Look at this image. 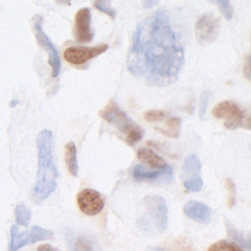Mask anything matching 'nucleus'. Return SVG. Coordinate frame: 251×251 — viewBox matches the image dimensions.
<instances>
[{
    "label": "nucleus",
    "instance_id": "1",
    "mask_svg": "<svg viewBox=\"0 0 251 251\" xmlns=\"http://www.w3.org/2000/svg\"><path fill=\"white\" fill-rule=\"evenodd\" d=\"M183 62V47L166 11L158 10L138 24L126 60L135 77L150 86L165 87L177 79Z\"/></svg>",
    "mask_w": 251,
    "mask_h": 251
},
{
    "label": "nucleus",
    "instance_id": "2",
    "mask_svg": "<svg viewBox=\"0 0 251 251\" xmlns=\"http://www.w3.org/2000/svg\"><path fill=\"white\" fill-rule=\"evenodd\" d=\"M38 171L36 184L33 189V198L36 202L46 199L57 186L58 172L53 157V134L48 129H43L37 135Z\"/></svg>",
    "mask_w": 251,
    "mask_h": 251
},
{
    "label": "nucleus",
    "instance_id": "3",
    "mask_svg": "<svg viewBox=\"0 0 251 251\" xmlns=\"http://www.w3.org/2000/svg\"><path fill=\"white\" fill-rule=\"evenodd\" d=\"M143 213L137 220V226L145 233H161L168 223L166 201L159 195H148L142 200Z\"/></svg>",
    "mask_w": 251,
    "mask_h": 251
},
{
    "label": "nucleus",
    "instance_id": "4",
    "mask_svg": "<svg viewBox=\"0 0 251 251\" xmlns=\"http://www.w3.org/2000/svg\"><path fill=\"white\" fill-rule=\"evenodd\" d=\"M99 116L107 123L113 125L121 132L125 133L126 142L129 146L138 143L143 135V128L138 126L126 112H124L115 101H110L104 109L99 112Z\"/></svg>",
    "mask_w": 251,
    "mask_h": 251
},
{
    "label": "nucleus",
    "instance_id": "5",
    "mask_svg": "<svg viewBox=\"0 0 251 251\" xmlns=\"http://www.w3.org/2000/svg\"><path fill=\"white\" fill-rule=\"evenodd\" d=\"M213 115L217 119H225V126L228 129L238 127L250 128V120L248 114L245 113L236 103L226 100L220 102L213 109Z\"/></svg>",
    "mask_w": 251,
    "mask_h": 251
},
{
    "label": "nucleus",
    "instance_id": "6",
    "mask_svg": "<svg viewBox=\"0 0 251 251\" xmlns=\"http://www.w3.org/2000/svg\"><path fill=\"white\" fill-rule=\"evenodd\" d=\"M221 27L219 18L212 14H205L195 25V37L201 45H207L215 41Z\"/></svg>",
    "mask_w": 251,
    "mask_h": 251
},
{
    "label": "nucleus",
    "instance_id": "7",
    "mask_svg": "<svg viewBox=\"0 0 251 251\" xmlns=\"http://www.w3.org/2000/svg\"><path fill=\"white\" fill-rule=\"evenodd\" d=\"M108 49V45L103 43L97 46H73L64 52V58L72 65H82L90 59L99 56Z\"/></svg>",
    "mask_w": 251,
    "mask_h": 251
},
{
    "label": "nucleus",
    "instance_id": "8",
    "mask_svg": "<svg viewBox=\"0 0 251 251\" xmlns=\"http://www.w3.org/2000/svg\"><path fill=\"white\" fill-rule=\"evenodd\" d=\"M76 202L82 213L88 216L99 214L104 208V199L102 195L91 188H84L78 192Z\"/></svg>",
    "mask_w": 251,
    "mask_h": 251
},
{
    "label": "nucleus",
    "instance_id": "9",
    "mask_svg": "<svg viewBox=\"0 0 251 251\" xmlns=\"http://www.w3.org/2000/svg\"><path fill=\"white\" fill-rule=\"evenodd\" d=\"M35 37L38 44L47 52L48 54V63L52 69V76L56 77L59 75L61 68V61L59 58V54L57 49L55 48L53 42L47 36V34L43 31L41 27V21L37 20L34 24Z\"/></svg>",
    "mask_w": 251,
    "mask_h": 251
},
{
    "label": "nucleus",
    "instance_id": "10",
    "mask_svg": "<svg viewBox=\"0 0 251 251\" xmlns=\"http://www.w3.org/2000/svg\"><path fill=\"white\" fill-rule=\"evenodd\" d=\"M91 13L89 8L79 9L75 17L74 35L77 42H90L94 38V32L91 29Z\"/></svg>",
    "mask_w": 251,
    "mask_h": 251
},
{
    "label": "nucleus",
    "instance_id": "11",
    "mask_svg": "<svg viewBox=\"0 0 251 251\" xmlns=\"http://www.w3.org/2000/svg\"><path fill=\"white\" fill-rule=\"evenodd\" d=\"M183 212L187 217L199 223H208L212 213L209 206L195 200L188 201L183 208Z\"/></svg>",
    "mask_w": 251,
    "mask_h": 251
},
{
    "label": "nucleus",
    "instance_id": "12",
    "mask_svg": "<svg viewBox=\"0 0 251 251\" xmlns=\"http://www.w3.org/2000/svg\"><path fill=\"white\" fill-rule=\"evenodd\" d=\"M131 175L135 180H158L163 177L171 179L173 170L169 166L167 169L161 171H148L141 165H135L131 169Z\"/></svg>",
    "mask_w": 251,
    "mask_h": 251
},
{
    "label": "nucleus",
    "instance_id": "13",
    "mask_svg": "<svg viewBox=\"0 0 251 251\" xmlns=\"http://www.w3.org/2000/svg\"><path fill=\"white\" fill-rule=\"evenodd\" d=\"M137 159L143 163L148 165L150 168L156 169L158 171L165 170L169 167L165 159H163L161 156H159L157 153H155L152 149L142 147L137 150Z\"/></svg>",
    "mask_w": 251,
    "mask_h": 251
},
{
    "label": "nucleus",
    "instance_id": "14",
    "mask_svg": "<svg viewBox=\"0 0 251 251\" xmlns=\"http://www.w3.org/2000/svg\"><path fill=\"white\" fill-rule=\"evenodd\" d=\"M201 171V161L195 154L188 155L182 165L180 178L182 181H186L193 177L199 176Z\"/></svg>",
    "mask_w": 251,
    "mask_h": 251
},
{
    "label": "nucleus",
    "instance_id": "15",
    "mask_svg": "<svg viewBox=\"0 0 251 251\" xmlns=\"http://www.w3.org/2000/svg\"><path fill=\"white\" fill-rule=\"evenodd\" d=\"M164 121L165 126H155V129L168 137L177 138L180 132V120L176 117H166Z\"/></svg>",
    "mask_w": 251,
    "mask_h": 251
},
{
    "label": "nucleus",
    "instance_id": "16",
    "mask_svg": "<svg viewBox=\"0 0 251 251\" xmlns=\"http://www.w3.org/2000/svg\"><path fill=\"white\" fill-rule=\"evenodd\" d=\"M65 161L69 173L74 176H76L78 172V164L76 157V146L73 141L68 142L65 146Z\"/></svg>",
    "mask_w": 251,
    "mask_h": 251
},
{
    "label": "nucleus",
    "instance_id": "17",
    "mask_svg": "<svg viewBox=\"0 0 251 251\" xmlns=\"http://www.w3.org/2000/svg\"><path fill=\"white\" fill-rule=\"evenodd\" d=\"M26 244H29V231L21 232L17 226H12L9 251H18Z\"/></svg>",
    "mask_w": 251,
    "mask_h": 251
},
{
    "label": "nucleus",
    "instance_id": "18",
    "mask_svg": "<svg viewBox=\"0 0 251 251\" xmlns=\"http://www.w3.org/2000/svg\"><path fill=\"white\" fill-rule=\"evenodd\" d=\"M52 237H53V231L38 226H34L31 227V230L29 231V244L35 243L37 241L47 240Z\"/></svg>",
    "mask_w": 251,
    "mask_h": 251
},
{
    "label": "nucleus",
    "instance_id": "19",
    "mask_svg": "<svg viewBox=\"0 0 251 251\" xmlns=\"http://www.w3.org/2000/svg\"><path fill=\"white\" fill-rule=\"evenodd\" d=\"M226 230L228 235L241 247H243L246 250H249L250 248V240L249 238H245L242 233H240L229 222H226Z\"/></svg>",
    "mask_w": 251,
    "mask_h": 251
},
{
    "label": "nucleus",
    "instance_id": "20",
    "mask_svg": "<svg viewBox=\"0 0 251 251\" xmlns=\"http://www.w3.org/2000/svg\"><path fill=\"white\" fill-rule=\"evenodd\" d=\"M15 215H16V222L23 226H27L29 220L31 218V212L30 210L25 205V204H19L15 209Z\"/></svg>",
    "mask_w": 251,
    "mask_h": 251
},
{
    "label": "nucleus",
    "instance_id": "21",
    "mask_svg": "<svg viewBox=\"0 0 251 251\" xmlns=\"http://www.w3.org/2000/svg\"><path fill=\"white\" fill-rule=\"evenodd\" d=\"M208 251H244V250L240 248L238 245H236L235 243L223 239L213 243L209 247Z\"/></svg>",
    "mask_w": 251,
    "mask_h": 251
},
{
    "label": "nucleus",
    "instance_id": "22",
    "mask_svg": "<svg viewBox=\"0 0 251 251\" xmlns=\"http://www.w3.org/2000/svg\"><path fill=\"white\" fill-rule=\"evenodd\" d=\"M73 251H95V246L89 237L79 235L75 239Z\"/></svg>",
    "mask_w": 251,
    "mask_h": 251
},
{
    "label": "nucleus",
    "instance_id": "23",
    "mask_svg": "<svg viewBox=\"0 0 251 251\" xmlns=\"http://www.w3.org/2000/svg\"><path fill=\"white\" fill-rule=\"evenodd\" d=\"M208 1L213 4H216L219 7L221 13L224 15V17L226 20H230L232 18L233 8L231 6L230 0H208Z\"/></svg>",
    "mask_w": 251,
    "mask_h": 251
},
{
    "label": "nucleus",
    "instance_id": "24",
    "mask_svg": "<svg viewBox=\"0 0 251 251\" xmlns=\"http://www.w3.org/2000/svg\"><path fill=\"white\" fill-rule=\"evenodd\" d=\"M111 3H112V0H94L93 5L100 12H103L104 14L110 16L112 19H115L116 11L115 9L112 8Z\"/></svg>",
    "mask_w": 251,
    "mask_h": 251
},
{
    "label": "nucleus",
    "instance_id": "25",
    "mask_svg": "<svg viewBox=\"0 0 251 251\" xmlns=\"http://www.w3.org/2000/svg\"><path fill=\"white\" fill-rule=\"evenodd\" d=\"M211 91L210 90H203L200 95V101H199V117L201 120L205 118L207 107L209 104V100L211 98Z\"/></svg>",
    "mask_w": 251,
    "mask_h": 251
},
{
    "label": "nucleus",
    "instance_id": "26",
    "mask_svg": "<svg viewBox=\"0 0 251 251\" xmlns=\"http://www.w3.org/2000/svg\"><path fill=\"white\" fill-rule=\"evenodd\" d=\"M183 185L188 191L196 192L202 188L203 180H202V177L199 176L193 177L191 179H188L186 181H183Z\"/></svg>",
    "mask_w": 251,
    "mask_h": 251
},
{
    "label": "nucleus",
    "instance_id": "27",
    "mask_svg": "<svg viewBox=\"0 0 251 251\" xmlns=\"http://www.w3.org/2000/svg\"><path fill=\"white\" fill-rule=\"evenodd\" d=\"M166 117V113L160 110H151L144 114V119L148 122H162Z\"/></svg>",
    "mask_w": 251,
    "mask_h": 251
},
{
    "label": "nucleus",
    "instance_id": "28",
    "mask_svg": "<svg viewBox=\"0 0 251 251\" xmlns=\"http://www.w3.org/2000/svg\"><path fill=\"white\" fill-rule=\"evenodd\" d=\"M243 73L246 75V77L249 79L250 78V58H249V56L246 57L245 65L243 67Z\"/></svg>",
    "mask_w": 251,
    "mask_h": 251
},
{
    "label": "nucleus",
    "instance_id": "29",
    "mask_svg": "<svg viewBox=\"0 0 251 251\" xmlns=\"http://www.w3.org/2000/svg\"><path fill=\"white\" fill-rule=\"evenodd\" d=\"M37 251H61V250L51 246L50 244H42L37 247Z\"/></svg>",
    "mask_w": 251,
    "mask_h": 251
},
{
    "label": "nucleus",
    "instance_id": "30",
    "mask_svg": "<svg viewBox=\"0 0 251 251\" xmlns=\"http://www.w3.org/2000/svg\"><path fill=\"white\" fill-rule=\"evenodd\" d=\"M159 2V0H142V5L145 9H151L153 8L157 3Z\"/></svg>",
    "mask_w": 251,
    "mask_h": 251
},
{
    "label": "nucleus",
    "instance_id": "31",
    "mask_svg": "<svg viewBox=\"0 0 251 251\" xmlns=\"http://www.w3.org/2000/svg\"><path fill=\"white\" fill-rule=\"evenodd\" d=\"M145 251H172V250L163 248V247H158V246H150V247L146 248Z\"/></svg>",
    "mask_w": 251,
    "mask_h": 251
},
{
    "label": "nucleus",
    "instance_id": "32",
    "mask_svg": "<svg viewBox=\"0 0 251 251\" xmlns=\"http://www.w3.org/2000/svg\"><path fill=\"white\" fill-rule=\"evenodd\" d=\"M59 4H65V5H71L72 0H56Z\"/></svg>",
    "mask_w": 251,
    "mask_h": 251
}]
</instances>
